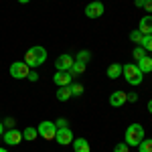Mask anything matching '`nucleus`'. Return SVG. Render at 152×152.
<instances>
[{
    "label": "nucleus",
    "instance_id": "1",
    "mask_svg": "<svg viewBox=\"0 0 152 152\" xmlns=\"http://www.w3.org/2000/svg\"><path fill=\"white\" fill-rule=\"evenodd\" d=\"M45 61H47V49L43 47V45H33V47L24 53V63H26L31 69L41 67Z\"/></svg>",
    "mask_w": 152,
    "mask_h": 152
},
{
    "label": "nucleus",
    "instance_id": "2",
    "mask_svg": "<svg viewBox=\"0 0 152 152\" xmlns=\"http://www.w3.org/2000/svg\"><path fill=\"white\" fill-rule=\"evenodd\" d=\"M122 77L130 83V85H140L144 81V73L138 69L136 63H128V65H122Z\"/></svg>",
    "mask_w": 152,
    "mask_h": 152
},
{
    "label": "nucleus",
    "instance_id": "3",
    "mask_svg": "<svg viewBox=\"0 0 152 152\" xmlns=\"http://www.w3.org/2000/svg\"><path fill=\"white\" fill-rule=\"evenodd\" d=\"M142 140H144V128H142L140 124H130L128 128H126L124 142H126L130 148H132V146H138Z\"/></svg>",
    "mask_w": 152,
    "mask_h": 152
},
{
    "label": "nucleus",
    "instance_id": "4",
    "mask_svg": "<svg viewBox=\"0 0 152 152\" xmlns=\"http://www.w3.org/2000/svg\"><path fill=\"white\" fill-rule=\"evenodd\" d=\"M37 132H39V136L41 138H45V140H55V134H57V126H55V122H49V120H43L39 126H37Z\"/></svg>",
    "mask_w": 152,
    "mask_h": 152
},
{
    "label": "nucleus",
    "instance_id": "5",
    "mask_svg": "<svg viewBox=\"0 0 152 152\" xmlns=\"http://www.w3.org/2000/svg\"><path fill=\"white\" fill-rule=\"evenodd\" d=\"M28 73H31V67L24 61H14L10 65V77H14V79H26Z\"/></svg>",
    "mask_w": 152,
    "mask_h": 152
},
{
    "label": "nucleus",
    "instance_id": "6",
    "mask_svg": "<svg viewBox=\"0 0 152 152\" xmlns=\"http://www.w3.org/2000/svg\"><path fill=\"white\" fill-rule=\"evenodd\" d=\"M2 140H4V144H6V146H16V144H20L24 138H23V132H20V130L8 128L4 134H2Z\"/></svg>",
    "mask_w": 152,
    "mask_h": 152
},
{
    "label": "nucleus",
    "instance_id": "7",
    "mask_svg": "<svg viewBox=\"0 0 152 152\" xmlns=\"http://www.w3.org/2000/svg\"><path fill=\"white\" fill-rule=\"evenodd\" d=\"M104 12H105V6L99 0H94L85 6V16L87 18H99V16H104Z\"/></svg>",
    "mask_w": 152,
    "mask_h": 152
},
{
    "label": "nucleus",
    "instance_id": "8",
    "mask_svg": "<svg viewBox=\"0 0 152 152\" xmlns=\"http://www.w3.org/2000/svg\"><path fill=\"white\" fill-rule=\"evenodd\" d=\"M73 63H75V57L69 55V53H65V55H59L57 61H55V69L57 71H69L73 67Z\"/></svg>",
    "mask_w": 152,
    "mask_h": 152
},
{
    "label": "nucleus",
    "instance_id": "9",
    "mask_svg": "<svg viewBox=\"0 0 152 152\" xmlns=\"http://www.w3.org/2000/svg\"><path fill=\"white\" fill-rule=\"evenodd\" d=\"M73 132H71L69 128H57V134H55V140H57V144H61V146H69L71 142H73Z\"/></svg>",
    "mask_w": 152,
    "mask_h": 152
},
{
    "label": "nucleus",
    "instance_id": "10",
    "mask_svg": "<svg viewBox=\"0 0 152 152\" xmlns=\"http://www.w3.org/2000/svg\"><path fill=\"white\" fill-rule=\"evenodd\" d=\"M53 81L57 83V87H67V85L73 83V75H71L69 71H57L55 77H53Z\"/></svg>",
    "mask_w": 152,
    "mask_h": 152
},
{
    "label": "nucleus",
    "instance_id": "11",
    "mask_svg": "<svg viewBox=\"0 0 152 152\" xmlns=\"http://www.w3.org/2000/svg\"><path fill=\"white\" fill-rule=\"evenodd\" d=\"M126 102H128V94L122 91V89H118V91H114V94L110 95V105H114V107H120Z\"/></svg>",
    "mask_w": 152,
    "mask_h": 152
},
{
    "label": "nucleus",
    "instance_id": "12",
    "mask_svg": "<svg viewBox=\"0 0 152 152\" xmlns=\"http://www.w3.org/2000/svg\"><path fill=\"white\" fill-rule=\"evenodd\" d=\"M71 146H73L75 152H91V146H89V142L85 140V138H73Z\"/></svg>",
    "mask_w": 152,
    "mask_h": 152
},
{
    "label": "nucleus",
    "instance_id": "13",
    "mask_svg": "<svg viewBox=\"0 0 152 152\" xmlns=\"http://www.w3.org/2000/svg\"><path fill=\"white\" fill-rule=\"evenodd\" d=\"M138 31H140L142 35H152V14H148V16H142V18H140Z\"/></svg>",
    "mask_w": 152,
    "mask_h": 152
},
{
    "label": "nucleus",
    "instance_id": "14",
    "mask_svg": "<svg viewBox=\"0 0 152 152\" xmlns=\"http://www.w3.org/2000/svg\"><path fill=\"white\" fill-rule=\"evenodd\" d=\"M136 65H138V69L146 75V73H150V71H152V57H150V55H144L142 59H138Z\"/></svg>",
    "mask_w": 152,
    "mask_h": 152
},
{
    "label": "nucleus",
    "instance_id": "15",
    "mask_svg": "<svg viewBox=\"0 0 152 152\" xmlns=\"http://www.w3.org/2000/svg\"><path fill=\"white\" fill-rule=\"evenodd\" d=\"M105 73H107L110 79H118V77H122V65H120V63H112Z\"/></svg>",
    "mask_w": 152,
    "mask_h": 152
},
{
    "label": "nucleus",
    "instance_id": "16",
    "mask_svg": "<svg viewBox=\"0 0 152 152\" xmlns=\"http://www.w3.org/2000/svg\"><path fill=\"white\" fill-rule=\"evenodd\" d=\"M85 69H87V63H81V61H75V63H73V67L69 69V73L73 75V77H79V75H81V73H83Z\"/></svg>",
    "mask_w": 152,
    "mask_h": 152
},
{
    "label": "nucleus",
    "instance_id": "17",
    "mask_svg": "<svg viewBox=\"0 0 152 152\" xmlns=\"http://www.w3.org/2000/svg\"><path fill=\"white\" fill-rule=\"evenodd\" d=\"M71 97H73V95H71L69 85H67V87H59V89H57V99H59V102H69Z\"/></svg>",
    "mask_w": 152,
    "mask_h": 152
},
{
    "label": "nucleus",
    "instance_id": "18",
    "mask_svg": "<svg viewBox=\"0 0 152 152\" xmlns=\"http://www.w3.org/2000/svg\"><path fill=\"white\" fill-rule=\"evenodd\" d=\"M37 136H39V132H37V128H33V126H28V128L23 130V138L26 142H35Z\"/></svg>",
    "mask_w": 152,
    "mask_h": 152
},
{
    "label": "nucleus",
    "instance_id": "19",
    "mask_svg": "<svg viewBox=\"0 0 152 152\" xmlns=\"http://www.w3.org/2000/svg\"><path fill=\"white\" fill-rule=\"evenodd\" d=\"M140 47L146 51V53H152V35H144L140 41Z\"/></svg>",
    "mask_w": 152,
    "mask_h": 152
},
{
    "label": "nucleus",
    "instance_id": "20",
    "mask_svg": "<svg viewBox=\"0 0 152 152\" xmlns=\"http://www.w3.org/2000/svg\"><path fill=\"white\" fill-rule=\"evenodd\" d=\"M69 89H71V95H73V97H81V95H83V85H81V83L73 81L69 85Z\"/></svg>",
    "mask_w": 152,
    "mask_h": 152
},
{
    "label": "nucleus",
    "instance_id": "21",
    "mask_svg": "<svg viewBox=\"0 0 152 152\" xmlns=\"http://www.w3.org/2000/svg\"><path fill=\"white\" fill-rule=\"evenodd\" d=\"M138 152H152V138H144L138 144Z\"/></svg>",
    "mask_w": 152,
    "mask_h": 152
},
{
    "label": "nucleus",
    "instance_id": "22",
    "mask_svg": "<svg viewBox=\"0 0 152 152\" xmlns=\"http://www.w3.org/2000/svg\"><path fill=\"white\" fill-rule=\"evenodd\" d=\"M75 61H81V63H89V61H91V53L83 49V51H79V53L75 55Z\"/></svg>",
    "mask_w": 152,
    "mask_h": 152
},
{
    "label": "nucleus",
    "instance_id": "23",
    "mask_svg": "<svg viewBox=\"0 0 152 152\" xmlns=\"http://www.w3.org/2000/svg\"><path fill=\"white\" fill-rule=\"evenodd\" d=\"M142 33L140 31H138V28H136V31H132V33H130V41H132V43H134V45H140V41H142Z\"/></svg>",
    "mask_w": 152,
    "mask_h": 152
},
{
    "label": "nucleus",
    "instance_id": "24",
    "mask_svg": "<svg viewBox=\"0 0 152 152\" xmlns=\"http://www.w3.org/2000/svg\"><path fill=\"white\" fill-rule=\"evenodd\" d=\"M144 55H148V53H146V51H144L140 45H138V47H134V51H132V57L136 59V61H138V59H142Z\"/></svg>",
    "mask_w": 152,
    "mask_h": 152
},
{
    "label": "nucleus",
    "instance_id": "25",
    "mask_svg": "<svg viewBox=\"0 0 152 152\" xmlns=\"http://www.w3.org/2000/svg\"><path fill=\"white\" fill-rule=\"evenodd\" d=\"M114 152H130V146L126 142H118L116 146H114Z\"/></svg>",
    "mask_w": 152,
    "mask_h": 152
},
{
    "label": "nucleus",
    "instance_id": "26",
    "mask_svg": "<svg viewBox=\"0 0 152 152\" xmlns=\"http://www.w3.org/2000/svg\"><path fill=\"white\" fill-rule=\"evenodd\" d=\"M55 126H57V128H69V124H67L65 118H59L57 122H55Z\"/></svg>",
    "mask_w": 152,
    "mask_h": 152
},
{
    "label": "nucleus",
    "instance_id": "27",
    "mask_svg": "<svg viewBox=\"0 0 152 152\" xmlns=\"http://www.w3.org/2000/svg\"><path fill=\"white\" fill-rule=\"evenodd\" d=\"M26 79H28V81H39V73H37L35 69H31V73H28V77H26Z\"/></svg>",
    "mask_w": 152,
    "mask_h": 152
},
{
    "label": "nucleus",
    "instance_id": "28",
    "mask_svg": "<svg viewBox=\"0 0 152 152\" xmlns=\"http://www.w3.org/2000/svg\"><path fill=\"white\" fill-rule=\"evenodd\" d=\"M144 10L152 12V0H146V2H144Z\"/></svg>",
    "mask_w": 152,
    "mask_h": 152
},
{
    "label": "nucleus",
    "instance_id": "29",
    "mask_svg": "<svg viewBox=\"0 0 152 152\" xmlns=\"http://www.w3.org/2000/svg\"><path fill=\"white\" fill-rule=\"evenodd\" d=\"M128 102H132V104H134V102H138V94H130L128 95Z\"/></svg>",
    "mask_w": 152,
    "mask_h": 152
},
{
    "label": "nucleus",
    "instance_id": "30",
    "mask_svg": "<svg viewBox=\"0 0 152 152\" xmlns=\"http://www.w3.org/2000/svg\"><path fill=\"white\" fill-rule=\"evenodd\" d=\"M144 2H146V0H134V6H138V8H144Z\"/></svg>",
    "mask_w": 152,
    "mask_h": 152
},
{
    "label": "nucleus",
    "instance_id": "31",
    "mask_svg": "<svg viewBox=\"0 0 152 152\" xmlns=\"http://www.w3.org/2000/svg\"><path fill=\"white\" fill-rule=\"evenodd\" d=\"M2 124H4V126H12V124H14V120H12V118H6Z\"/></svg>",
    "mask_w": 152,
    "mask_h": 152
},
{
    "label": "nucleus",
    "instance_id": "32",
    "mask_svg": "<svg viewBox=\"0 0 152 152\" xmlns=\"http://www.w3.org/2000/svg\"><path fill=\"white\" fill-rule=\"evenodd\" d=\"M146 107H148V112H150V114H152V99H150V102H148V105H146Z\"/></svg>",
    "mask_w": 152,
    "mask_h": 152
},
{
    "label": "nucleus",
    "instance_id": "33",
    "mask_svg": "<svg viewBox=\"0 0 152 152\" xmlns=\"http://www.w3.org/2000/svg\"><path fill=\"white\" fill-rule=\"evenodd\" d=\"M2 134H4V124L0 122V136H2Z\"/></svg>",
    "mask_w": 152,
    "mask_h": 152
},
{
    "label": "nucleus",
    "instance_id": "34",
    "mask_svg": "<svg viewBox=\"0 0 152 152\" xmlns=\"http://www.w3.org/2000/svg\"><path fill=\"white\" fill-rule=\"evenodd\" d=\"M16 2H20V4H28L31 0H16Z\"/></svg>",
    "mask_w": 152,
    "mask_h": 152
},
{
    "label": "nucleus",
    "instance_id": "35",
    "mask_svg": "<svg viewBox=\"0 0 152 152\" xmlns=\"http://www.w3.org/2000/svg\"><path fill=\"white\" fill-rule=\"evenodd\" d=\"M0 152H8V150H6V148H0Z\"/></svg>",
    "mask_w": 152,
    "mask_h": 152
}]
</instances>
